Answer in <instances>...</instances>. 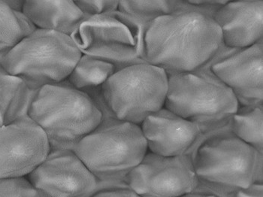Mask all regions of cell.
I'll use <instances>...</instances> for the list:
<instances>
[{"mask_svg":"<svg viewBox=\"0 0 263 197\" xmlns=\"http://www.w3.org/2000/svg\"><path fill=\"white\" fill-rule=\"evenodd\" d=\"M224 45L221 31L212 17L195 11H177L147 26L146 63L168 76L207 69Z\"/></svg>","mask_w":263,"mask_h":197,"instance_id":"1","label":"cell"},{"mask_svg":"<svg viewBox=\"0 0 263 197\" xmlns=\"http://www.w3.org/2000/svg\"><path fill=\"white\" fill-rule=\"evenodd\" d=\"M168 78L164 107L198 125L199 139L231 131L230 120L239 105L231 89L211 69L171 75Z\"/></svg>","mask_w":263,"mask_h":197,"instance_id":"2","label":"cell"},{"mask_svg":"<svg viewBox=\"0 0 263 197\" xmlns=\"http://www.w3.org/2000/svg\"><path fill=\"white\" fill-rule=\"evenodd\" d=\"M27 115L43 130L51 150L72 151L102 120V112L91 99L67 79L38 89Z\"/></svg>","mask_w":263,"mask_h":197,"instance_id":"3","label":"cell"},{"mask_svg":"<svg viewBox=\"0 0 263 197\" xmlns=\"http://www.w3.org/2000/svg\"><path fill=\"white\" fill-rule=\"evenodd\" d=\"M82 56L71 37L36 29L0 62L11 76L22 80L30 91L67 79Z\"/></svg>","mask_w":263,"mask_h":197,"instance_id":"4","label":"cell"},{"mask_svg":"<svg viewBox=\"0 0 263 197\" xmlns=\"http://www.w3.org/2000/svg\"><path fill=\"white\" fill-rule=\"evenodd\" d=\"M191 157L198 182L222 192L249 188L262 174V154L232 132L201 140Z\"/></svg>","mask_w":263,"mask_h":197,"instance_id":"5","label":"cell"},{"mask_svg":"<svg viewBox=\"0 0 263 197\" xmlns=\"http://www.w3.org/2000/svg\"><path fill=\"white\" fill-rule=\"evenodd\" d=\"M147 151L140 126L116 118H102L72 150L100 181L124 179L140 164Z\"/></svg>","mask_w":263,"mask_h":197,"instance_id":"6","label":"cell"},{"mask_svg":"<svg viewBox=\"0 0 263 197\" xmlns=\"http://www.w3.org/2000/svg\"><path fill=\"white\" fill-rule=\"evenodd\" d=\"M148 24L117 10L86 17L71 37L82 55L108 62L118 71L147 63L144 37Z\"/></svg>","mask_w":263,"mask_h":197,"instance_id":"7","label":"cell"},{"mask_svg":"<svg viewBox=\"0 0 263 197\" xmlns=\"http://www.w3.org/2000/svg\"><path fill=\"white\" fill-rule=\"evenodd\" d=\"M168 87L163 69L142 63L115 71L102 91L115 118L140 126L149 115L164 108Z\"/></svg>","mask_w":263,"mask_h":197,"instance_id":"8","label":"cell"},{"mask_svg":"<svg viewBox=\"0 0 263 197\" xmlns=\"http://www.w3.org/2000/svg\"><path fill=\"white\" fill-rule=\"evenodd\" d=\"M124 181L142 197H178L193 192L198 183L191 156L168 157L151 152Z\"/></svg>","mask_w":263,"mask_h":197,"instance_id":"9","label":"cell"},{"mask_svg":"<svg viewBox=\"0 0 263 197\" xmlns=\"http://www.w3.org/2000/svg\"><path fill=\"white\" fill-rule=\"evenodd\" d=\"M51 148L46 135L24 115L0 128V178L27 177Z\"/></svg>","mask_w":263,"mask_h":197,"instance_id":"10","label":"cell"},{"mask_svg":"<svg viewBox=\"0 0 263 197\" xmlns=\"http://www.w3.org/2000/svg\"><path fill=\"white\" fill-rule=\"evenodd\" d=\"M27 178L41 197H86L97 185V177L69 150H51Z\"/></svg>","mask_w":263,"mask_h":197,"instance_id":"11","label":"cell"},{"mask_svg":"<svg viewBox=\"0 0 263 197\" xmlns=\"http://www.w3.org/2000/svg\"><path fill=\"white\" fill-rule=\"evenodd\" d=\"M210 69L231 89L238 105H263V43L240 49Z\"/></svg>","mask_w":263,"mask_h":197,"instance_id":"12","label":"cell"},{"mask_svg":"<svg viewBox=\"0 0 263 197\" xmlns=\"http://www.w3.org/2000/svg\"><path fill=\"white\" fill-rule=\"evenodd\" d=\"M140 128L147 149L151 153L162 157L191 156L201 136L198 125L165 107L149 115Z\"/></svg>","mask_w":263,"mask_h":197,"instance_id":"13","label":"cell"},{"mask_svg":"<svg viewBox=\"0 0 263 197\" xmlns=\"http://www.w3.org/2000/svg\"><path fill=\"white\" fill-rule=\"evenodd\" d=\"M213 19L226 46L243 49L263 43L262 0L229 1Z\"/></svg>","mask_w":263,"mask_h":197,"instance_id":"14","label":"cell"},{"mask_svg":"<svg viewBox=\"0 0 263 197\" xmlns=\"http://www.w3.org/2000/svg\"><path fill=\"white\" fill-rule=\"evenodd\" d=\"M23 13L37 29L71 37L87 16L71 0H27Z\"/></svg>","mask_w":263,"mask_h":197,"instance_id":"15","label":"cell"},{"mask_svg":"<svg viewBox=\"0 0 263 197\" xmlns=\"http://www.w3.org/2000/svg\"><path fill=\"white\" fill-rule=\"evenodd\" d=\"M116 71L115 66L105 60L82 55L68 77L71 86L88 96L102 112V118H115L105 97L102 85Z\"/></svg>","mask_w":263,"mask_h":197,"instance_id":"16","label":"cell"},{"mask_svg":"<svg viewBox=\"0 0 263 197\" xmlns=\"http://www.w3.org/2000/svg\"><path fill=\"white\" fill-rule=\"evenodd\" d=\"M35 92L22 80L6 73L0 64V128L27 115Z\"/></svg>","mask_w":263,"mask_h":197,"instance_id":"17","label":"cell"},{"mask_svg":"<svg viewBox=\"0 0 263 197\" xmlns=\"http://www.w3.org/2000/svg\"><path fill=\"white\" fill-rule=\"evenodd\" d=\"M232 133L240 140L263 153V105L241 106L230 120Z\"/></svg>","mask_w":263,"mask_h":197,"instance_id":"18","label":"cell"},{"mask_svg":"<svg viewBox=\"0 0 263 197\" xmlns=\"http://www.w3.org/2000/svg\"><path fill=\"white\" fill-rule=\"evenodd\" d=\"M36 29L24 13L13 10L0 0V62Z\"/></svg>","mask_w":263,"mask_h":197,"instance_id":"19","label":"cell"},{"mask_svg":"<svg viewBox=\"0 0 263 197\" xmlns=\"http://www.w3.org/2000/svg\"><path fill=\"white\" fill-rule=\"evenodd\" d=\"M176 0L119 1L118 11L147 24L162 16L175 12Z\"/></svg>","mask_w":263,"mask_h":197,"instance_id":"20","label":"cell"},{"mask_svg":"<svg viewBox=\"0 0 263 197\" xmlns=\"http://www.w3.org/2000/svg\"><path fill=\"white\" fill-rule=\"evenodd\" d=\"M0 197H41L27 177L0 178Z\"/></svg>","mask_w":263,"mask_h":197,"instance_id":"21","label":"cell"},{"mask_svg":"<svg viewBox=\"0 0 263 197\" xmlns=\"http://www.w3.org/2000/svg\"><path fill=\"white\" fill-rule=\"evenodd\" d=\"M229 1H216V0H176L177 11H195L205 14L209 17H214L217 11L227 4Z\"/></svg>","mask_w":263,"mask_h":197,"instance_id":"22","label":"cell"},{"mask_svg":"<svg viewBox=\"0 0 263 197\" xmlns=\"http://www.w3.org/2000/svg\"><path fill=\"white\" fill-rule=\"evenodd\" d=\"M78 7L87 17L99 15L118 10L119 1L100 0V1H74Z\"/></svg>","mask_w":263,"mask_h":197,"instance_id":"23","label":"cell"},{"mask_svg":"<svg viewBox=\"0 0 263 197\" xmlns=\"http://www.w3.org/2000/svg\"><path fill=\"white\" fill-rule=\"evenodd\" d=\"M91 197H142L130 188H112L101 190Z\"/></svg>","mask_w":263,"mask_h":197,"instance_id":"24","label":"cell"},{"mask_svg":"<svg viewBox=\"0 0 263 197\" xmlns=\"http://www.w3.org/2000/svg\"><path fill=\"white\" fill-rule=\"evenodd\" d=\"M231 197H263L262 184L255 182L249 188L234 192Z\"/></svg>","mask_w":263,"mask_h":197,"instance_id":"25","label":"cell"},{"mask_svg":"<svg viewBox=\"0 0 263 197\" xmlns=\"http://www.w3.org/2000/svg\"><path fill=\"white\" fill-rule=\"evenodd\" d=\"M6 4L9 7H10L13 10L23 12V8H24V2L22 0H14V1H4Z\"/></svg>","mask_w":263,"mask_h":197,"instance_id":"26","label":"cell"},{"mask_svg":"<svg viewBox=\"0 0 263 197\" xmlns=\"http://www.w3.org/2000/svg\"><path fill=\"white\" fill-rule=\"evenodd\" d=\"M178 197H217L215 195L211 194V193H194V192H191V193H186V194L181 195Z\"/></svg>","mask_w":263,"mask_h":197,"instance_id":"27","label":"cell"}]
</instances>
